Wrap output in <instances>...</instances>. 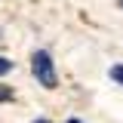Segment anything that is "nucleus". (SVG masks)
Returning a JSON list of instances; mask_svg holds the SVG:
<instances>
[{
	"label": "nucleus",
	"instance_id": "1",
	"mask_svg": "<svg viewBox=\"0 0 123 123\" xmlns=\"http://www.w3.org/2000/svg\"><path fill=\"white\" fill-rule=\"evenodd\" d=\"M31 71L37 77V83L46 86V89H55V68H52V59H49V52L46 49H37L34 55H31Z\"/></svg>",
	"mask_w": 123,
	"mask_h": 123
},
{
	"label": "nucleus",
	"instance_id": "4",
	"mask_svg": "<svg viewBox=\"0 0 123 123\" xmlns=\"http://www.w3.org/2000/svg\"><path fill=\"white\" fill-rule=\"evenodd\" d=\"M9 71H12V62L0 55V77H3V74H9Z\"/></svg>",
	"mask_w": 123,
	"mask_h": 123
},
{
	"label": "nucleus",
	"instance_id": "5",
	"mask_svg": "<svg viewBox=\"0 0 123 123\" xmlns=\"http://www.w3.org/2000/svg\"><path fill=\"white\" fill-rule=\"evenodd\" d=\"M68 123H80V120H77V117H71V120H68Z\"/></svg>",
	"mask_w": 123,
	"mask_h": 123
},
{
	"label": "nucleus",
	"instance_id": "6",
	"mask_svg": "<svg viewBox=\"0 0 123 123\" xmlns=\"http://www.w3.org/2000/svg\"><path fill=\"white\" fill-rule=\"evenodd\" d=\"M34 123H46V120H34Z\"/></svg>",
	"mask_w": 123,
	"mask_h": 123
},
{
	"label": "nucleus",
	"instance_id": "7",
	"mask_svg": "<svg viewBox=\"0 0 123 123\" xmlns=\"http://www.w3.org/2000/svg\"><path fill=\"white\" fill-rule=\"evenodd\" d=\"M120 6H123V0H120Z\"/></svg>",
	"mask_w": 123,
	"mask_h": 123
},
{
	"label": "nucleus",
	"instance_id": "2",
	"mask_svg": "<svg viewBox=\"0 0 123 123\" xmlns=\"http://www.w3.org/2000/svg\"><path fill=\"white\" fill-rule=\"evenodd\" d=\"M111 80H117L123 86V65H114V68H111Z\"/></svg>",
	"mask_w": 123,
	"mask_h": 123
},
{
	"label": "nucleus",
	"instance_id": "3",
	"mask_svg": "<svg viewBox=\"0 0 123 123\" xmlns=\"http://www.w3.org/2000/svg\"><path fill=\"white\" fill-rule=\"evenodd\" d=\"M9 98H12V86L0 83V102H9Z\"/></svg>",
	"mask_w": 123,
	"mask_h": 123
}]
</instances>
